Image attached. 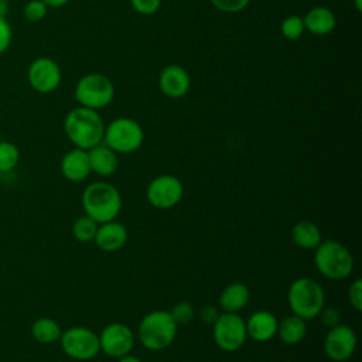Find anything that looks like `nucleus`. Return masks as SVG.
Instances as JSON below:
<instances>
[{"label": "nucleus", "mask_w": 362, "mask_h": 362, "mask_svg": "<svg viewBox=\"0 0 362 362\" xmlns=\"http://www.w3.org/2000/svg\"><path fill=\"white\" fill-rule=\"evenodd\" d=\"M348 300L351 303V305L355 308V311H361L362 310V281L361 279H356L349 290H348Z\"/></svg>", "instance_id": "obj_32"}, {"label": "nucleus", "mask_w": 362, "mask_h": 362, "mask_svg": "<svg viewBox=\"0 0 362 362\" xmlns=\"http://www.w3.org/2000/svg\"><path fill=\"white\" fill-rule=\"evenodd\" d=\"M191 86V78L187 69L177 64L164 66L158 75V88L170 99H180L187 95Z\"/></svg>", "instance_id": "obj_14"}, {"label": "nucleus", "mask_w": 362, "mask_h": 362, "mask_svg": "<svg viewBox=\"0 0 362 362\" xmlns=\"http://www.w3.org/2000/svg\"><path fill=\"white\" fill-rule=\"evenodd\" d=\"M354 3H355L356 11H361L362 10V0H354Z\"/></svg>", "instance_id": "obj_38"}, {"label": "nucleus", "mask_w": 362, "mask_h": 362, "mask_svg": "<svg viewBox=\"0 0 362 362\" xmlns=\"http://www.w3.org/2000/svg\"><path fill=\"white\" fill-rule=\"evenodd\" d=\"M177 328L178 325L174 322L170 311L154 310L140 321L137 329L139 341L150 351H161L174 342Z\"/></svg>", "instance_id": "obj_3"}, {"label": "nucleus", "mask_w": 362, "mask_h": 362, "mask_svg": "<svg viewBox=\"0 0 362 362\" xmlns=\"http://www.w3.org/2000/svg\"><path fill=\"white\" fill-rule=\"evenodd\" d=\"M13 40V30L6 17H0V55L6 52Z\"/></svg>", "instance_id": "obj_31"}, {"label": "nucleus", "mask_w": 362, "mask_h": 362, "mask_svg": "<svg viewBox=\"0 0 362 362\" xmlns=\"http://www.w3.org/2000/svg\"><path fill=\"white\" fill-rule=\"evenodd\" d=\"M42 1L47 4V7H62L69 0H42Z\"/></svg>", "instance_id": "obj_35"}, {"label": "nucleus", "mask_w": 362, "mask_h": 362, "mask_svg": "<svg viewBox=\"0 0 362 362\" xmlns=\"http://www.w3.org/2000/svg\"><path fill=\"white\" fill-rule=\"evenodd\" d=\"M209 1L215 8H218L222 13H228V14L240 13L250 3V0H209Z\"/></svg>", "instance_id": "obj_29"}, {"label": "nucleus", "mask_w": 362, "mask_h": 362, "mask_svg": "<svg viewBox=\"0 0 362 362\" xmlns=\"http://www.w3.org/2000/svg\"><path fill=\"white\" fill-rule=\"evenodd\" d=\"M20 160V150L11 141H0V173H10Z\"/></svg>", "instance_id": "obj_25"}, {"label": "nucleus", "mask_w": 362, "mask_h": 362, "mask_svg": "<svg viewBox=\"0 0 362 362\" xmlns=\"http://www.w3.org/2000/svg\"><path fill=\"white\" fill-rule=\"evenodd\" d=\"M194 314H195V310L188 301L177 303L170 311V315L173 317V320L177 325L188 324L194 318Z\"/></svg>", "instance_id": "obj_28"}, {"label": "nucleus", "mask_w": 362, "mask_h": 362, "mask_svg": "<svg viewBox=\"0 0 362 362\" xmlns=\"http://www.w3.org/2000/svg\"><path fill=\"white\" fill-rule=\"evenodd\" d=\"M59 342L65 355L75 361H89L100 352L99 335L85 327H71L62 331Z\"/></svg>", "instance_id": "obj_8"}, {"label": "nucleus", "mask_w": 362, "mask_h": 362, "mask_svg": "<svg viewBox=\"0 0 362 362\" xmlns=\"http://www.w3.org/2000/svg\"><path fill=\"white\" fill-rule=\"evenodd\" d=\"M105 122L98 110L76 106L64 119V132L68 140L82 150H89L103 141Z\"/></svg>", "instance_id": "obj_1"}, {"label": "nucleus", "mask_w": 362, "mask_h": 362, "mask_svg": "<svg viewBox=\"0 0 362 362\" xmlns=\"http://www.w3.org/2000/svg\"><path fill=\"white\" fill-rule=\"evenodd\" d=\"M98 226H99V223L96 221H93L88 215H83V216H79L78 219H75V222L72 225V235L76 240H79L82 243H88L95 239Z\"/></svg>", "instance_id": "obj_24"}, {"label": "nucleus", "mask_w": 362, "mask_h": 362, "mask_svg": "<svg viewBox=\"0 0 362 362\" xmlns=\"http://www.w3.org/2000/svg\"><path fill=\"white\" fill-rule=\"evenodd\" d=\"M305 334H307L305 320H303L296 314H291L286 317L283 321H280L276 332V335H279V338L287 345H296L301 342Z\"/></svg>", "instance_id": "obj_22"}, {"label": "nucleus", "mask_w": 362, "mask_h": 362, "mask_svg": "<svg viewBox=\"0 0 362 362\" xmlns=\"http://www.w3.org/2000/svg\"><path fill=\"white\" fill-rule=\"evenodd\" d=\"M277 325L279 321L272 313L266 310L256 311L246 321L247 337L259 342H266L276 335Z\"/></svg>", "instance_id": "obj_17"}, {"label": "nucleus", "mask_w": 362, "mask_h": 362, "mask_svg": "<svg viewBox=\"0 0 362 362\" xmlns=\"http://www.w3.org/2000/svg\"><path fill=\"white\" fill-rule=\"evenodd\" d=\"M8 13V1L0 0V17H6Z\"/></svg>", "instance_id": "obj_37"}, {"label": "nucleus", "mask_w": 362, "mask_h": 362, "mask_svg": "<svg viewBox=\"0 0 362 362\" xmlns=\"http://www.w3.org/2000/svg\"><path fill=\"white\" fill-rule=\"evenodd\" d=\"M62 175L72 182H81L90 174L88 151L82 148H72L64 154L61 160Z\"/></svg>", "instance_id": "obj_16"}, {"label": "nucleus", "mask_w": 362, "mask_h": 362, "mask_svg": "<svg viewBox=\"0 0 362 362\" xmlns=\"http://www.w3.org/2000/svg\"><path fill=\"white\" fill-rule=\"evenodd\" d=\"M304 28L314 35H327L337 25V17L334 11L325 6L311 7L303 16Z\"/></svg>", "instance_id": "obj_18"}, {"label": "nucleus", "mask_w": 362, "mask_h": 362, "mask_svg": "<svg viewBox=\"0 0 362 362\" xmlns=\"http://www.w3.org/2000/svg\"><path fill=\"white\" fill-rule=\"evenodd\" d=\"M293 242L301 249H315L321 242L320 228L311 221H298L291 229Z\"/></svg>", "instance_id": "obj_21"}, {"label": "nucleus", "mask_w": 362, "mask_h": 362, "mask_svg": "<svg viewBox=\"0 0 362 362\" xmlns=\"http://www.w3.org/2000/svg\"><path fill=\"white\" fill-rule=\"evenodd\" d=\"M280 31L283 34V37L288 41H296L298 38L303 37L305 28H304V23H303V17L297 16V14H291L287 16L286 18H283L281 25H280Z\"/></svg>", "instance_id": "obj_26"}, {"label": "nucleus", "mask_w": 362, "mask_h": 362, "mask_svg": "<svg viewBox=\"0 0 362 362\" xmlns=\"http://www.w3.org/2000/svg\"><path fill=\"white\" fill-rule=\"evenodd\" d=\"M288 307L303 320L315 318L325 305V294L318 281L310 277L294 280L287 291Z\"/></svg>", "instance_id": "obj_5"}, {"label": "nucleus", "mask_w": 362, "mask_h": 362, "mask_svg": "<svg viewBox=\"0 0 362 362\" xmlns=\"http://www.w3.org/2000/svg\"><path fill=\"white\" fill-rule=\"evenodd\" d=\"M218 315H219V313L214 305H204L199 310V318L206 324H214L216 321Z\"/></svg>", "instance_id": "obj_34"}, {"label": "nucleus", "mask_w": 362, "mask_h": 362, "mask_svg": "<svg viewBox=\"0 0 362 362\" xmlns=\"http://www.w3.org/2000/svg\"><path fill=\"white\" fill-rule=\"evenodd\" d=\"M314 264L324 277L344 280L354 270V256L345 245L329 239L315 247Z\"/></svg>", "instance_id": "obj_4"}, {"label": "nucleus", "mask_w": 362, "mask_h": 362, "mask_svg": "<svg viewBox=\"0 0 362 362\" xmlns=\"http://www.w3.org/2000/svg\"><path fill=\"white\" fill-rule=\"evenodd\" d=\"M356 342L355 331L348 325L338 324L329 328L324 339V351L329 359L344 362L354 355Z\"/></svg>", "instance_id": "obj_13"}, {"label": "nucleus", "mask_w": 362, "mask_h": 362, "mask_svg": "<svg viewBox=\"0 0 362 362\" xmlns=\"http://www.w3.org/2000/svg\"><path fill=\"white\" fill-rule=\"evenodd\" d=\"M117 362H141V359H139V358H137V356H134V355L127 354V355H124V356L119 358V359H117Z\"/></svg>", "instance_id": "obj_36"}, {"label": "nucleus", "mask_w": 362, "mask_h": 362, "mask_svg": "<svg viewBox=\"0 0 362 362\" xmlns=\"http://www.w3.org/2000/svg\"><path fill=\"white\" fill-rule=\"evenodd\" d=\"M144 132L139 122L130 117H117L105 126L103 143L115 153L129 154L140 148Z\"/></svg>", "instance_id": "obj_7"}, {"label": "nucleus", "mask_w": 362, "mask_h": 362, "mask_svg": "<svg viewBox=\"0 0 362 362\" xmlns=\"http://www.w3.org/2000/svg\"><path fill=\"white\" fill-rule=\"evenodd\" d=\"M99 345L103 354L119 359L130 354L133 349L134 334L127 325L122 322H112L106 325L99 334Z\"/></svg>", "instance_id": "obj_12"}, {"label": "nucleus", "mask_w": 362, "mask_h": 362, "mask_svg": "<svg viewBox=\"0 0 362 362\" xmlns=\"http://www.w3.org/2000/svg\"><path fill=\"white\" fill-rule=\"evenodd\" d=\"M93 242L103 252L119 250L127 242V229L116 221L99 223Z\"/></svg>", "instance_id": "obj_15"}, {"label": "nucleus", "mask_w": 362, "mask_h": 362, "mask_svg": "<svg viewBox=\"0 0 362 362\" xmlns=\"http://www.w3.org/2000/svg\"><path fill=\"white\" fill-rule=\"evenodd\" d=\"M27 79L35 92L45 95L54 92L59 86L62 72L58 62L52 58L38 57L30 64L27 69Z\"/></svg>", "instance_id": "obj_11"}, {"label": "nucleus", "mask_w": 362, "mask_h": 362, "mask_svg": "<svg viewBox=\"0 0 362 362\" xmlns=\"http://www.w3.org/2000/svg\"><path fill=\"white\" fill-rule=\"evenodd\" d=\"M82 208L98 223L115 221L122 209L120 192L109 182H92L82 192Z\"/></svg>", "instance_id": "obj_2"}, {"label": "nucleus", "mask_w": 362, "mask_h": 362, "mask_svg": "<svg viewBox=\"0 0 362 362\" xmlns=\"http://www.w3.org/2000/svg\"><path fill=\"white\" fill-rule=\"evenodd\" d=\"M249 297V288L243 283H232L222 290L219 305L223 313H238L247 304Z\"/></svg>", "instance_id": "obj_20"}, {"label": "nucleus", "mask_w": 362, "mask_h": 362, "mask_svg": "<svg viewBox=\"0 0 362 362\" xmlns=\"http://www.w3.org/2000/svg\"><path fill=\"white\" fill-rule=\"evenodd\" d=\"M133 10L141 16H153L158 11L161 0H129Z\"/></svg>", "instance_id": "obj_30"}, {"label": "nucleus", "mask_w": 362, "mask_h": 362, "mask_svg": "<svg viewBox=\"0 0 362 362\" xmlns=\"http://www.w3.org/2000/svg\"><path fill=\"white\" fill-rule=\"evenodd\" d=\"M214 325V341L225 352H235L246 342V321L238 313H222Z\"/></svg>", "instance_id": "obj_9"}, {"label": "nucleus", "mask_w": 362, "mask_h": 362, "mask_svg": "<svg viewBox=\"0 0 362 362\" xmlns=\"http://www.w3.org/2000/svg\"><path fill=\"white\" fill-rule=\"evenodd\" d=\"M74 95L79 106L99 110L113 100L115 85L103 74H86L76 82Z\"/></svg>", "instance_id": "obj_6"}, {"label": "nucleus", "mask_w": 362, "mask_h": 362, "mask_svg": "<svg viewBox=\"0 0 362 362\" xmlns=\"http://www.w3.org/2000/svg\"><path fill=\"white\" fill-rule=\"evenodd\" d=\"M318 315L321 318V322L328 328H332V327L341 324V315H339V313L335 307H325L324 305Z\"/></svg>", "instance_id": "obj_33"}, {"label": "nucleus", "mask_w": 362, "mask_h": 362, "mask_svg": "<svg viewBox=\"0 0 362 362\" xmlns=\"http://www.w3.org/2000/svg\"><path fill=\"white\" fill-rule=\"evenodd\" d=\"M86 151H88L90 171L96 173L98 175L109 177L117 170V165H119L117 153H115L103 141Z\"/></svg>", "instance_id": "obj_19"}, {"label": "nucleus", "mask_w": 362, "mask_h": 362, "mask_svg": "<svg viewBox=\"0 0 362 362\" xmlns=\"http://www.w3.org/2000/svg\"><path fill=\"white\" fill-rule=\"evenodd\" d=\"M48 7L42 0H30L23 8L24 18L30 23H38L47 16Z\"/></svg>", "instance_id": "obj_27"}, {"label": "nucleus", "mask_w": 362, "mask_h": 362, "mask_svg": "<svg viewBox=\"0 0 362 362\" xmlns=\"http://www.w3.org/2000/svg\"><path fill=\"white\" fill-rule=\"evenodd\" d=\"M146 195L151 206L157 209H170L181 201L184 187L175 175L163 174L148 184Z\"/></svg>", "instance_id": "obj_10"}, {"label": "nucleus", "mask_w": 362, "mask_h": 362, "mask_svg": "<svg viewBox=\"0 0 362 362\" xmlns=\"http://www.w3.org/2000/svg\"><path fill=\"white\" fill-rule=\"evenodd\" d=\"M61 334L62 329L59 324L49 317L37 318L31 325V335L40 344H52L59 341Z\"/></svg>", "instance_id": "obj_23"}]
</instances>
